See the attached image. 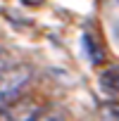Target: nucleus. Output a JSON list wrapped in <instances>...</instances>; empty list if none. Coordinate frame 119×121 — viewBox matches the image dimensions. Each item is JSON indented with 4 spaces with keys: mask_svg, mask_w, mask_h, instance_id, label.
<instances>
[{
    "mask_svg": "<svg viewBox=\"0 0 119 121\" xmlns=\"http://www.w3.org/2000/svg\"><path fill=\"white\" fill-rule=\"evenodd\" d=\"M100 88L110 95H119V64L110 67L100 74Z\"/></svg>",
    "mask_w": 119,
    "mask_h": 121,
    "instance_id": "obj_3",
    "label": "nucleus"
},
{
    "mask_svg": "<svg viewBox=\"0 0 119 121\" xmlns=\"http://www.w3.org/2000/svg\"><path fill=\"white\" fill-rule=\"evenodd\" d=\"M41 104L31 97H19L12 104L0 109V121H33L41 114Z\"/></svg>",
    "mask_w": 119,
    "mask_h": 121,
    "instance_id": "obj_2",
    "label": "nucleus"
},
{
    "mask_svg": "<svg viewBox=\"0 0 119 121\" xmlns=\"http://www.w3.org/2000/svg\"><path fill=\"white\" fill-rule=\"evenodd\" d=\"M29 81H31V67L29 64L10 67L0 76V109L12 104L14 100H19L24 88L29 86Z\"/></svg>",
    "mask_w": 119,
    "mask_h": 121,
    "instance_id": "obj_1",
    "label": "nucleus"
},
{
    "mask_svg": "<svg viewBox=\"0 0 119 121\" xmlns=\"http://www.w3.org/2000/svg\"><path fill=\"white\" fill-rule=\"evenodd\" d=\"M7 69H10V52L5 48H0V76H3Z\"/></svg>",
    "mask_w": 119,
    "mask_h": 121,
    "instance_id": "obj_4",
    "label": "nucleus"
},
{
    "mask_svg": "<svg viewBox=\"0 0 119 121\" xmlns=\"http://www.w3.org/2000/svg\"><path fill=\"white\" fill-rule=\"evenodd\" d=\"M22 3H24L26 7H38V5L43 3V0H22Z\"/></svg>",
    "mask_w": 119,
    "mask_h": 121,
    "instance_id": "obj_5",
    "label": "nucleus"
}]
</instances>
